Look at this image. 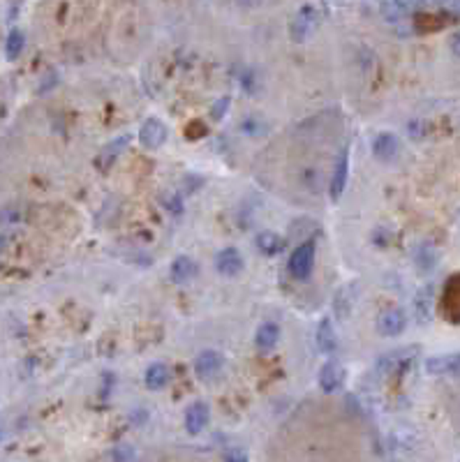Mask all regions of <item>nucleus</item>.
<instances>
[{"mask_svg":"<svg viewBox=\"0 0 460 462\" xmlns=\"http://www.w3.org/2000/svg\"><path fill=\"white\" fill-rule=\"evenodd\" d=\"M317 347L324 354H331L333 349H336V331H333L331 319H328V317H324L317 326Z\"/></svg>","mask_w":460,"mask_h":462,"instance_id":"16","label":"nucleus"},{"mask_svg":"<svg viewBox=\"0 0 460 462\" xmlns=\"http://www.w3.org/2000/svg\"><path fill=\"white\" fill-rule=\"evenodd\" d=\"M432 301H435V287H432V285H426L421 292L417 294V299H414V314L419 317V321H421V323L430 321Z\"/></svg>","mask_w":460,"mask_h":462,"instance_id":"13","label":"nucleus"},{"mask_svg":"<svg viewBox=\"0 0 460 462\" xmlns=\"http://www.w3.org/2000/svg\"><path fill=\"white\" fill-rule=\"evenodd\" d=\"M128 143H130V134H121V137H116L114 141H109L107 146H104L100 153H97V157H95V164L100 167L102 171L104 169H109L111 164H114V160L118 155L123 153L125 148H128Z\"/></svg>","mask_w":460,"mask_h":462,"instance_id":"10","label":"nucleus"},{"mask_svg":"<svg viewBox=\"0 0 460 462\" xmlns=\"http://www.w3.org/2000/svg\"><path fill=\"white\" fill-rule=\"evenodd\" d=\"M347 176H350V146H345L338 153L336 162H333V174H331V185H328V194L331 201H338L343 197L347 188Z\"/></svg>","mask_w":460,"mask_h":462,"instance_id":"3","label":"nucleus"},{"mask_svg":"<svg viewBox=\"0 0 460 462\" xmlns=\"http://www.w3.org/2000/svg\"><path fill=\"white\" fill-rule=\"evenodd\" d=\"M139 141L141 146L148 150L162 148L164 141H167V128H164V123L157 121V118H148L139 128Z\"/></svg>","mask_w":460,"mask_h":462,"instance_id":"5","label":"nucleus"},{"mask_svg":"<svg viewBox=\"0 0 460 462\" xmlns=\"http://www.w3.org/2000/svg\"><path fill=\"white\" fill-rule=\"evenodd\" d=\"M319 26V12L312 8V5H306L297 12V17L289 23V35H292L294 42H303L317 30Z\"/></svg>","mask_w":460,"mask_h":462,"instance_id":"2","label":"nucleus"},{"mask_svg":"<svg viewBox=\"0 0 460 462\" xmlns=\"http://www.w3.org/2000/svg\"><path fill=\"white\" fill-rule=\"evenodd\" d=\"M215 268L220 270L222 275L232 277V275H239L243 270V257L236 248H225L220 250L218 257H215Z\"/></svg>","mask_w":460,"mask_h":462,"instance_id":"9","label":"nucleus"},{"mask_svg":"<svg viewBox=\"0 0 460 462\" xmlns=\"http://www.w3.org/2000/svg\"><path fill=\"white\" fill-rule=\"evenodd\" d=\"M222 363H225V361H222L220 352H213V349H208V352H201L199 356H197V361H194V372L199 374L201 379L213 377V374H218V372H220Z\"/></svg>","mask_w":460,"mask_h":462,"instance_id":"11","label":"nucleus"},{"mask_svg":"<svg viewBox=\"0 0 460 462\" xmlns=\"http://www.w3.org/2000/svg\"><path fill=\"white\" fill-rule=\"evenodd\" d=\"M417 263H419V268L423 270H432L435 268V263H437V252L432 250L430 245H421L417 250Z\"/></svg>","mask_w":460,"mask_h":462,"instance_id":"21","label":"nucleus"},{"mask_svg":"<svg viewBox=\"0 0 460 462\" xmlns=\"http://www.w3.org/2000/svg\"><path fill=\"white\" fill-rule=\"evenodd\" d=\"M444 5L446 8H451V10H456L460 14V0H444Z\"/></svg>","mask_w":460,"mask_h":462,"instance_id":"28","label":"nucleus"},{"mask_svg":"<svg viewBox=\"0 0 460 462\" xmlns=\"http://www.w3.org/2000/svg\"><path fill=\"white\" fill-rule=\"evenodd\" d=\"M350 294H352V287H343L340 292L336 294V299H333V310L343 317L350 314V308H352V301H350Z\"/></svg>","mask_w":460,"mask_h":462,"instance_id":"22","label":"nucleus"},{"mask_svg":"<svg viewBox=\"0 0 460 462\" xmlns=\"http://www.w3.org/2000/svg\"><path fill=\"white\" fill-rule=\"evenodd\" d=\"M167 381H169V368L164 363H153L146 370V386L150 391H160V388L167 386Z\"/></svg>","mask_w":460,"mask_h":462,"instance_id":"18","label":"nucleus"},{"mask_svg":"<svg viewBox=\"0 0 460 462\" xmlns=\"http://www.w3.org/2000/svg\"><path fill=\"white\" fill-rule=\"evenodd\" d=\"M398 153H400V141L391 132H379V134L372 139V155L377 157V160L391 162L396 160Z\"/></svg>","mask_w":460,"mask_h":462,"instance_id":"7","label":"nucleus"},{"mask_svg":"<svg viewBox=\"0 0 460 462\" xmlns=\"http://www.w3.org/2000/svg\"><path fill=\"white\" fill-rule=\"evenodd\" d=\"M239 130L246 137H252V139L254 137H266L268 134V123L264 121V118H259L257 114H250L239 123Z\"/></svg>","mask_w":460,"mask_h":462,"instance_id":"17","label":"nucleus"},{"mask_svg":"<svg viewBox=\"0 0 460 462\" xmlns=\"http://www.w3.org/2000/svg\"><path fill=\"white\" fill-rule=\"evenodd\" d=\"M423 3H430V5H444V0H423Z\"/></svg>","mask_w":460,"mask_h":462,"instance_id":"29","label":"nucleus"},{"mask_svg":"<svg viewBox=\"0 0 460 462\" xmlns=\"http://www.w3.org/2000/svg\"><path fill=\"white\" fill-rule=\"evenodd\" d=\"M421 3H423V0H393V5H396L398 10H403V12H412V10H417Z\"/></svg>","mask_w":460,"mask_h":462,"instance_id":"25","label":"nucleus"},{"mask_svg":"<svg viewBox=\"0 0 460 462\" xmlns=\"http://www.w3.org/2000/svg\"><path fill=\"white\" fill-rule=\"evenodd\" d=\"M162 203L167 206V210H174V213H181L183 210V201L176 192H164L162 194Z\"/></svg>","mask_w":460,"mask_h":462,"instance_id":"23","label":"nucleus"},{"mask_svg":"<svg viewBox=\"0 0 460 462\" xmlns=\"http://www.w3.org/2000/svg\"><path fill=\"white\" fill-rule=\"evenodd\" d=\"M23 51V32L21 30H12L8 42H5V54H8L10 61H14V58L21 56Z\"/></svg>","mask_w":460,"mask_h":462,"instance_id":"20","label":"nucleus"},{"mask_svg":"<svg viewBox=\"0 0 460 462\" xmlns=\"http://www.w3.org/2000/svg\"><path fill=\"white\" fill-rule=\"evenodd\" d=\"M405 326H407V314L398 308L384 310L377 319V331L382 333L384 338H396V335L405 331Z\"/></svg>","mask_w":460,"mask_h":462,"instance_id":"6","label":"nucleus"},{"mask_svg":"<svg viewBox=\"0 0 460 462\" xmlns=\"http://www.w3.org/2000/svg\"><path fill=\"white\" fill-rule=\"evenodd\" d=\"M225 462H248V458H246V453L243 451H227L225 453Z\"/></svg>","mask_w":460,"mask_h":462,"instance_id":"26","label":"nucleus"},{"mask_svg":"<svg viewBox=\"0 0 460 462\" xmlns=\"http://www.w3.org/2000/svg\"><path fill=\"white\" fill-rule=\"evenodd\" d=\"M451 51L460 58V32H456V35L451 37Z\"/></svg>","mask_w":460,"mask_h":462,"instance_id":"27","label":"nucleus"},{"mask_svg":"<svg viewBox=\"0 0 460 462\" xmlns=\"http://www.w3.org/2000/svg\"><path fill=\"white\" fill-rule=\"evenodd\" d=\"M278 340H280V326L273 321H264L257 328V335H254V345H257V349H261V352L273 349L278 345Z\"/></svg>","mask_w":460,"mask_h":462,"instance_id":"14","label":"nucleus"},{"mask_svg":"<svg viewBox=\"0 0 460 462\" xmlns=\"http://www.w3.org/2000/svg\"><path fill=\"white\" fill-rule=\"evenodd\" d=\"M257 248L264 254L273 257V254L282 252V239L278 234H273V231H261V234L257 236Z\"/></svg>","mask_w":460,"mask_h":462,"instance_id":"19","label":"nucleus"},{"mask_svg":"<svg viewBox=\"0 0 460 462\" xmlns=\"http://www.w3.org/2000/svg\"><path fill=\"white\" fill-rule=\"evenodd\" d=\"M197 275V263L190 259V257H176L174 263H172V277L174 282H179V285H183V282L192 280V277Z\"/></svg>","mask_w":460,"mask_h":462,"instance_id":"15","label":"nucleus"},{"mask_svg":"<svg viewBox=\"0 0 460 462\" xmlns=\"http://www.w3.org/2000/svg\"><path fill=\"white\" fill-rule=\"evenodd\" d=\"M345 381V368L338 361H328L319 370V386L324 393H336Z\"/></svg>","mask_w":460,"mask_h":462,"instance_id":"8","label":"nucleus"},{"mask_svg":"<svg viewBox=\"0 0 460 462\" xmlns=\"http://www.w3.org/2000/svg\"><path fill=\"white\" fill-rule=\"evenodd\" d=\"M208 423V405L206 402H194L186 412V430L190 434H199Z\"/></svg>","mask_w":460,"mask_h":462,"instance_id":"12","label":"nucleus"},{"mask_svg":"<svg viewBox=\"0 0 460 462\" xmlns=\"http://www.w3.org/2000/svg\"><path fill=\"white\" fill-rule=\"evenodd\" d=\"M426 372L435 377H460V352L430 356L426 361Z\"/></svg>","mask_w":460,"mask_h":462,"instance_id":"4","label":"nucleus"},{"mask_svg":"<svg viewBox=\"0 0 460 462\" xmlns=\"http://www.w3.org/2000/svg\"><path fill=\"white\" fill-rule=\"evenodd\" d=\"M314 254H317V245L314 241H306L294 250L289 257V273L294 280H308L312 275L314 268Z\"/></svg>","mask_w":460,"mask_h":462,"instance_id":"1","label":"nucleus"},{"mask_svg":"<svg viewBox=\"0 0 460 462\" xmlns=\"http://www.w3.org/2000/svg\"><path fill=\"white\" fill-rule=\"evenodd\" d=\"M229 104H232V100H229V97H220V100L213 104V109H211L213 121H220V118L227 114V111H229Z\"/></svg>","mask_w":460,"mask_h":462,"instance_id":"24","label":"nucleus"}]
</instances>
